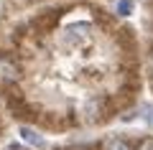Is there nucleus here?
Here are the masks:
<instances>
[{"instance_id":"obj_1","label":"nucleus","mask_w":153,"mask_h":150,"mask_svg":"<svg viewBox=\"0 0 153 150\" xmlns=\"http://www.w3.org/2000/svg\"><path fill=\"white\" fill-rule=\"evenodd\" d=\"M16 61L8 59V56H0V84H8V81H16Z\"/></svg>"},{"instance_id":"obj_5","label":"nucleus","mask_w":153,"mask_h":150,"mask_svg":"<svg viewBox=\"0 0 153 150\" xmlns=\"http://www.w3.org/2000/svg\"><path fill=\"white\" fill-rule=\"evenodd\" d=\"M138 150H153V137H146L140 145H138Z\"/></svg>"},{"instance_id":"obj_6","label":"nucleus","mask_w":153,"mask_h":150,"mask_svg":"<svg viewBox=\"0 0 153 150\" xmlns=\"http://www.w3.org/2000/svg\"><path fill=\"white\" fill-rule=\"evenodd\" d=\"M148 122L153 125V109H151V112H148Z\"/></svg>"},{"instance_id":"obj_3","label":"nucleus","mask_w":153,"mask_h":150,"mask_svg":"<svg viewBox=\"0 0 153 150\" xmlns=\"http://www.w3.org/2000/svg\"><path fill=\"white\" fill-rule=\"evenodd\" d=\"M102 150H133V145L123 137H107L102 143Z\"/></svg>"},{"instance_id":"obj_4","label":"nucleus","mask_w":153,"mask_h":150,"mask_svg":"<svg viewBox=\"0 0 153 150\" xmlns=\"http://www.w3.org/2000/svg\"><path fill=\"white\" fill-rule=\"evenodd\" d=\"M133 10V0H117V13L120 16H130Z\"/></svg>"},{"instance_id":"obj_7","label":"nucleus","mask_w":153,"mask_h":150,"mask_svg":"<svg viewBox=\"0 0 153 150\" xmlns=\"http://www.w3.org/2000/svg\"><path fill=\"white\" fill-rule=\"evenodd\" d=\"M8 150H21V148H18V145H10V148H8Z\"/></svg>"},{"instance_id":"obj_2","label":"nucleus","mask_w":153,"mask_h":150,"mask_svg":"<svg viewBox=\"0 0 153 150\" xmlns=\"http://www.w3.org/2000/svg\"><path fill=\"white\" fill-rule=\"evenodd\" d=\"M18 132H21V137L26 140L28 145H33V148H44V137H41L36 130H31V127H21Z\"/></svg>"}]
</instances>
